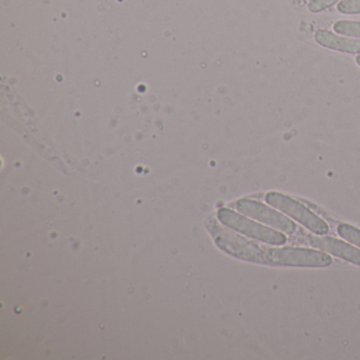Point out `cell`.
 I'll list each match as a JSON object with an SVG mask.
<instances>
[{"mask_svg": "<svg viewBox=\"0 0 360 360\" xmlns=\"http://www.w3.org/2000/svg\"><path fill=\"white\" fill-rule=\"evenodd\" d=\"M307 240L313 248L334 255L335 257H338V258L343 259L347 262L360 266L359 248H354L351 244L345 243V242L333 237L309 236Z\"/></svg>", "mask_w": 360, "mask_h": 360, "instance_id": "6", "label": "cell"}, {"mask_svg": "<svg viewBox=\"0 0 360 360\" xmlns=\"http://www.w3.org/2000/svg\"><path fill=\"white\" fill-rule=\"evenodd\" d=\"M315 41L322 47L345 53L360 54V39L339 37L326 30H319L315 33Z\"/></svg>", "mask_w": 360, "mask_h": 360, "instance_id": "7", "label": "cell"}, {"mask_svg": "<svg viewBox=\"0 0 360 360\" xmlns=\"http://www.w3.org/2000/svg\"><path fill=\"white\" fill-rule=\"evenodd\" d=\"M218 243L225 252L248 262L265 264L266 246L259 245L258 243L250 241L237 233H231L226 229H220L218 235Z\"/></svg>", "mask_w": 360, "mask_h": 360, "instance_id": "4", "label": "cell"}, {"mask_svg": "<svg viewBox=\"0 0 360 360\" xmlns=\"http://www.w3.org/2000/svg\"><path fill=\"white\" fill-rule=\"evenodd\" d=\"M219 218L231 229H235L248 237L252 238V239L263 242V243L279 246L284 245L288 242V238L280 231L259 224L258 222L246 219L245 217L240 216L233 210H220Z\"/></svg>", "mask_w": 360, "mask_h": 360, "instance_id": "3", "label": "cell"}, {"mask_svg": "<svg viewBox=\"0 0 360 360\" xmlns=\"http://www.w3.org/2000/svg\"><path fill=\"white\" fill-rule=\"evenodd\" d=\"M265 201L294 220L298 221L300 224L316 235L326 236L330 231V227L323 219L320 218L307 206L288 195L277 191H271L265 195Z\"/></svg>", "mask_w": 360, "mask_h": 360, "instance_id": "2", "label": "cell"}, {"mask_svg": "<svg viewBox=\"0 0 360 360\" xmlns=\"http://www.w3.org/2000/svg\"><path fill=\"white\" fill-rule=\"evenodd\" d=\"M356 63H357L358 66H360V54L356 56Z\"/></svg>", "mask_w": 360, "mask_h": 360, "instance_id": "12", "label": "cell"}, {"mask_svg": "<svg viewBox=\"0 0 360 360\" xmlns=\"http://www.w3.org/2000/svg\"><path fill=\"white\" fill-rule=\"evenodd\" d=\"M337 10L342 14H360V0H342Z\"/></svg>", "mask_w": 360, "mask_h": 360, "instance_id": "10", "label": "cell"}, {"mask_svg": "<svg viewBox=\"0 0 360 360\" xmlns=\"http://www.w3.org/2000/svg\"><path fill=\"white\" fill-rule=\"evenodd\" d=\"M335 32L345 37L360 39V22L351 20H339L333 26Z\"/></svg>", "mask_w": 360, "mask_h": 360, "instance_id": "8", "label": "cell"}, {"mask_svg": "<svg viewBox=\"0 0 360 360\" xmlns=\"http://www.w3.org/2000/svg\"><path fill=\"white\" fill-rule=\"evenodd\" d=\"M338 1H340V0H311L309 4V10L311 12H314V13H317V12L328 9V8L332 7Z\"/></svg>", "mask_w": 360, "mask_h": 360, "instance_id": "11", "label": "cell"}, {"mask_svg": "<svg viewBox=\"0 0 360 360\" xmlns=\"http://www.w3.org/2000/svg\"><path fill=\"white\" fill-rule=\"evenodd\" d=\"M237 210L241 214L256 219L259 222L271 225L274 229H279L288 235H294L297 225L281 212H276L273 208L255 200H240L237 203Z\"/></svg>", "mask_w": 360, "mask_h": 360, "instance_id": "5", "label": "cell"}, {"mask_svg": "<svg viewBox=\"0 0 360 360\" xmlns=\"http://www.w3.org/2000/svg\"><path fill=\"white\" fill-rule=\"evenodd\" d=\"M337 233L342 239L360 248V229L347 223H341L337 227Z\"/></svg>", "mask_w": 360, "mask_h": 360, "instance_id": "9", "label": "cell"}, {"mask_svg": "<svg viewBox=\"0 0 360 360\" xmlns=\"http://www.w3.org/2000/svg\"><path fill=\"white\" fill-rule=\"evenodd\" d=\"M332 263L330 255L311 248H267L265 255V264L274 266L328 267Z\"/></svg>", "mask_w": 360, "mask_h": 360, "instance_id": "1", "label": "cell"}]
</instances>
